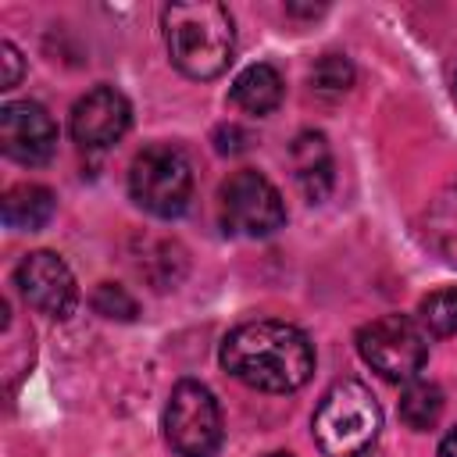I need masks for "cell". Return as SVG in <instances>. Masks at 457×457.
<instances>
[{
    "instance_id": "1",
    "label": "cell",
    "mask_w": 457,
    "mask_h": 457,
    "mask_svg": "<svg viewBox=\"0 0 457 457\" xmlns=\"http://www.w3.org/2000/svg\"><path fill=\"white\" fill-rule=\"evenodd\" d=\"M221 368L257 393H293L314 375V346L289 321H243L221 339Z\"/></svg>"
},
{
    "instance_id": "2",
    "label": "cell",
    "mask_w": 457,
    "mask_h": 457,
    "mask_svg": "<svg viewBox=\"0 0 457 457\" xmlns=\"http://www.w3.org/2000/svg\"><path fill=\"white\" fill-rule=\"evenodd\" d=\"M164 39L171 64L186 79H218L232 64V14L218 0H186L164 7Z\"/></svg>"
},
{
    "instance_id": "3",
    "label": "cell",
    "mask_w": 457,
    "mask_h": 457,
    "mask_svg": "<svg viewBox=\"0 0 457 457\" xmlns=\"http://www.w3.org/2000/svg\"><path fill=\"white\" fill-rule=\"evenodd\" d=\"M314 443L325 457H361L382 428V407L364 382H336L314 411Z\"/></svg>"
},
{
    "instance_id": "4",
    "label": "cell",
    "mask_w": 457,
    "mask_h": 457,
    "mask_svg": "<svg viewBox=\"0 0 457 457\" xmlns=\"http://www.w3.org/2000/svg\"><path fill=\"white\" fill-rule=\"evenodd\" d=\"M129 193L143 211L157 218H179L193 196V168L186 154L171 143L139 150L129 168Z\"/></svg>"
},
{
    "instance_id": "5",
    "label": "cell",
    "mask_w": 457,
    "mask_h": 457,
    "mask_svg": "<svg viewBox=\"0 0 457 457\" xmlns=\"http://www.w3.org/2000/svg\"><path fill=\"white\" fill-rule=\"evenodd\" d=\"M357 353L386 382H414L428 361V336L407 314H382L357 328Z\"/></svg>"
},
{
    "instance_id": "6",
    "label": "cell",
    "mask_w": 457,
    "mask_h": 457,
    "mask_svg": "<svg viewBox=\"0 0 457 457\" xmlns=\"http://www.w3.org/2000/svg\"><path fill=\"white\" fill-rule=\"evenodd\" d=\"M221 411L207 386L186 378L164 403V439L179 457H214L221 446Z\"/></svg>"
},
{
    "instance_id": "7",
    "label": "cell",
    "mask_w": 457,
    "mask_h": 457,
    "mask_svg": "<svg viewBox=\"0 0 457 457\" xmlns=\"http://www.w3.org/2000/svg\"><path fill=\"white\" fill-rule=\"evenodd\" d=\"M218 214H221L225 232L246 236V239H264L286 225L282 193L261 171H250V168H243L221 182Z\"/></svg>"
},
{
    "instance_id": "8",
    "label": "cell",
    "mask_w": 457,
    "mask_h": 457,
    "mask_svg": "<svg viewBox=\"0 0 457 457\" xmlns=\"http://www.w3.org/2000/svg\"><path fill=\"white\" fill-rule=\"evenodd\" d=\"M14 286L21 293V300L46 314V318H68L79 307V286L71 268L54 253V250H32L18 261L14 268Z\"/></svg>"
},
{
    "instance_id": "9",
    "label": "cell",
    "mask_w": 457,
    "mask_h": 457,
    "mask_svg": "<svg viewBox=\"0 0 457 457\" xmlns=\"http://www.w3.org/2000/svg\"><path fill=\"white\" fill-rule=\"evenodd\" d=\"M0 150L18 164H46L57 150V125L36 100H7L0 107Z\"/></svg>"
},
{
    "instance_id": "10",
    "label": "cell",
    "mask_w": 457,
    "mask_h": 457,
    "mask_svg": "<svg viewBox=\"0 0 457 457\" xmlns=\"http://www.w3.org/2000/svg\"><path fill=\"white\" fill-rule=\"evenodd\" d=\"M129 125H132V107L114 86H96L86 96H79L68 118L71 139L93 154L114 146L129 132Z\"/></svg>"
},
{
    "instance_id": "11",
    "label": "cell",
    "mask_w": 457,
    "mask_h": 457,
    "mask_svg": "<svg viewBox=\"0 0 457 457\" xmlns=\"http://www.w3.org/2000/svg\"><path fill=\"white\" fill-rule=\"evenodd\" d=\"M296 186L311 204H321L332 189V150L321 132H300L293 143Z\"/></svg>"
},
{
    "instance_id": "12",
    "label": "cell",
    "mask_w": 457,
    "mask_h": 457,
    "mask_svg": "<svg viewBox=\"0 0 457 457\" xmlns=\"http://www.w3.org/2000/svg\"><path fill=\"white\" fill-rule=\"evenodd\" d=\"M228 100L239 111H246L253 118H264L282 104V75L271 64L257 61V64H250L236 75V82L228 89Z\"/></svg>"
},
{
    "instance_id": "13",
    "label": "cell",
    "mask_w": 457,
    "mask_h": 457,
    "mask_svg": "<svg viewBox=\"0 0 457 457\" xmlns=\"http://www.w3.org/2000/svg\"><path fill=\"white\" fill-rule=\"evenodd\" d=\"M54 211H57V200L39 182H18L4 193V225L7 228L36 232L54 218Z\"/></svg>"
},
{
    "instance_id": "14",
    "label": "cell",
    "mask_w": 457,
    "mask_h": 457,
    "mask_svg": "<svg viewBox=\"0 0 457 457\" xmlns=\"http://www.w3.org/2000/svg\"><path fill=\"white\" fill-rule=\"evenodd\" d=\"M425 239L450 268H457V182L439 189L436 200L428 204V211H425Z\"/></svg>"
},
{
    "instance_id": "15",
    "label": "cell",
    "mask_w": 457,
    "mask_h": 457,
    "mask_svg": "<svg viewBox=\"0 0 457 457\" xmlns=\"http://www.w3.org/2000/svg\"><path fill=\"white\" fill-rule=\"evenodd\" d=\"M439 414H443V389L439 386H432L425 378H414V382L403 386V393H400V418H403L407 428L425 432V428H432L439 421Z\"/></svg>"
},
{
    "instance_id": "16",
    "label": "cell",
    "mask_w": 457,
    "mask_h": 457,
    "mask_svg": "<svg viewBox=\"0 0 457 457\" xmlns=\"http://www.w3.org/2000/svg\"><path fill=\"white\" fill-rule=\"evenodd\" d=\"M421 325L432 336H457V286L436 289L418 303Z\"/></svg>"
},
{
    "instance_id": "17",
    "label": "cell",
    "mask_w": 457,
    "mask_h": 457,
    "mask_svg": "<svg viewBox=\"0 0 457 457\" xmlns=\"http://www.w3.org/2000/svg\"><path fill=\"white\" fill-rule=\"evenodd\" d=\"M311 86L321 96H343L353 86V64L343 54H325L314 68H311Z\"/></svg>"
},
{
    "instance_id": "18",
    "label": "cell",
    "mask_w": 457,
    "mask_h": 457,
    "mask_svg": "<svg viewBox=\"0 0 457 457\" xmlns=\"http://www.w3.org/2000/svg\"><path fill=\"white\" fill-rule=\"evenodd\" d=\"M93 311L100 318H111V321H132L139 314L136 307V296L125 289V286H114V282H100L96 293H93Z\"/></svg>"
},
{
    "instance_id": "19",
    "label": "cell",
    "mask_w": 457,
    "mask_h": 457,
    "mask_svg": "<svg viewBox=\"0 0 457 457\" xmlns=\"http://www.w3.org/2000/svg\"><path fill=\"white\" fill-rule=\"evenodd\" d=\"M0 64H4V79H0V89H14L18 82H21V54H18V46L11 43V39H4L0 43Z\"/></svg>"
},
{
    "instance_id": "20",
    "label": "cell",
    "mask_w": 457,
    "mask_h": 457,
    "mask_svg": "<svg viewBox=\"0 0 457 457\" xmlns=\"http://www.w3.org/2000/svg\"><path fill=\"white\" fill-rule=\"evenodd\" d=\"M214 139H218V150H221V154H239V150H246V136H243L236 125H228V129L221 125V129L214 132Z\"/></svg>"
},
{
    "instance_id": "21",
    "label": "cell",
    "mask_w": 457,
    "mask_h": 457,
    "mask_svg": "<svg viewBox=\"0 0 457 457\" xmlns=\"http://www.w3.org/2000/svg\"><path fill=\"white\" fill-rule=\"evenodd\" d=\"M439 457H457V428H450L439 443Z\"/></svg>"
},
{
    "instance_id": "22",
    "label": "cell",
    "mask_w": 457,
    "mask_h": 457,
    "mask_svg": "<svg viewBox=\"0 0 457 457\" xmlns=\"http://www.w3.org/2000/svg\"><path fill=\"white\" fill-rule=\"evenodd\" d=\"M453 96H457V68H453Z\"/></svg>"
},
{
    "instance_id": "23",
    "label": "cell",
    "mask_w": 457,
    "mask_h": 457,
    "mask_svg": "<svg viewBox=\"0 0 457 457\" xmlns=\"http://www.w3.org/2000/svg\"><path fill=\"white\" fill-rule=\"evenodd\" d=\"M268 457H289V453H268Z\"/></svg>"
}]
</instances>
